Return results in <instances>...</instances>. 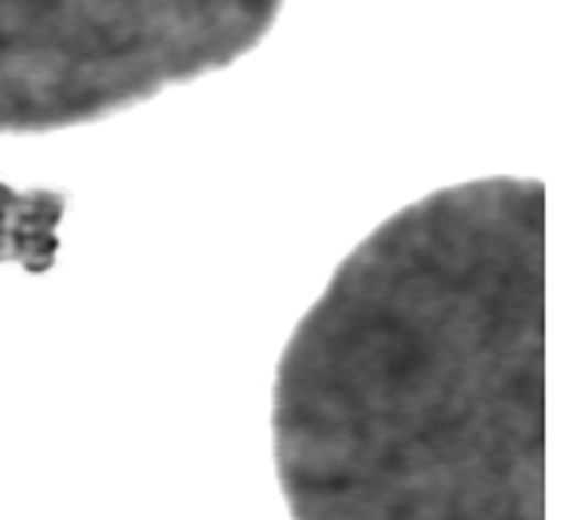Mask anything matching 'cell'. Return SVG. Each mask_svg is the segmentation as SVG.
Returning <instances> with one entry per match:
<instances>
[{
	"instance_id": "6da1fadb",
	"label": "cell",
	"mask_w": 564,
	"mask_h": 520,
	"mask_svg": "<svg viewBox=\"0 0 564 520\" xmlns=\"http://www.w3.org/2000/svg\"><path fill=\"white\" fill-rule=\"evenodd\" d=\"M546 227L542 178H476L341 260L275 376L290 513L546 517Z\"/></svg>"
},
{
	"instance_id": "7a4b0ae2",
	"label": "cell",
	"mask_w": 564,
	"mask_h": 520,
	"mask_svg": "<svg viewBox=\"0 0 564 520\" xmlns=\"http://www.w3.org/2000/svg\"><path fill=\"white\" fill-rule=\"evenodd\" d=\"M286 0H0V134L89 127L264 42Z\"/></svg>"
}]
</instances>
